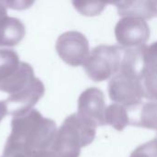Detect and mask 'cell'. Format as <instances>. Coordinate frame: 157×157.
Returning a JSON list of instances; mask_svg holds the SVG:
<instances>
[{"instance_id": "cell-12", "label": "cell", "mask_w": 157, "mask_h": 157, "mask_svg": "<svg viewBox=\"0 0 157 157\" xmlns=\"http://www.w3.org/2000/svg\"><path fill=\"white\" fill-rule=\"evenodd\" d=\"M105 123L118 132H122L128 125H131L128 108L119 103L110 104L105 111Z\"/></svg>"}, {"instance_id": "cell-11", "label": "cell", "mask_w": 157, "mask_h": 157, "mask_svg": "<svg viewBox=\"0 0 157 157\" xmlns=\"http://www.w3.org/2000/svg\"><path fill=\"white\" fill-rule=\"evenodd\" d=\"M21 63L15 51L10 49L0 50V91L18 72Z\"/></svg>"}, {"instance_id": "cell-3", "label": "cell", "mask_w": 157, "mask_h": 157, "mask_svg": "<svg viewBox=\"0 0 157 157\" xmlns=\"http://www.w3.org/2000/svg\"><path fill=\"white\" fill-rule=\"evenodd\" d=\"M97 126L78 113L68 116L57 131L51 150L57 157H79L81 149L93 143Z\"/></svg>"}, {"instance_id": "cell-13", "label": "cell", "mask_w": 157, "mask_h": 157, "mask_svg": "<svg viewBox=\"0 0 157 157\" xmlns=\"http://www.w3.org/2000/svg\"><path fill=\"white\" fill-rule=\"evenodd\" d=\"M72 3L76 11L86 17L98 16L107 6L100 0H72Z\"/></svg>"}, {"instance_id": "cell-5", "label": "cell", "mask_w": 157, "mask_h": 157, "mask_svg": "<svg viewBox=\"0 0 157 157\" xmlns=\"http://www.w3.org/2000/svg\"><path fill=\"white\" fill-rule=\"evenodd\" d=\"M114 33L119 46L125 50L145 45L149 40L151 31L145 19L139 17L126 16L118 21Z\"/></svg>"}, {"instance_id": "cell-14", "label": "cell", "mask_w": 157, "mask_h": 157, "mask_svg": "<svg viewBox=\"0 0 157 157\" xmlns=\"http://www.w3.org/2000/svg\"><path fill=\"white\" fill-rule=\"evenodd\" d=\"M130 157H157V138L138 146Z\"/></svg>"}, {"instance_id": "cell-2", "label": "cell", "mask_w": 157, "mask_h": 157, "mask_svg": "<svg viewBox=\"0 0 157 157\" xmlns=\"http://www.w3.org/2000/svg\"><path fill=\"white\" fill-rule=\"evenodd\" d=\"M11 128L6 144L27 151H40L51 148L57 132L55 122L52 120L43 118L40 112L35 109L14 115Z\"/></svg>"}, {"instance_id": "cell-7", "label": "cell", "mask_w": 157, "mask_h": 157, "mask_svg": "<svg viewBox=\"0 0 157 157\" xmlns=\"http://www.w3.org/2000/svg\"><path fill=\"white\" fill-rule=\"evenodd\" d=\"M77 113L93 122L97 127L104 126L106 99L105 95L98 87H89L83 91L78 98Z\"/></svg>"}, {"instance_id": "cell-9", "label": "cell", "mask_w": 157, "mask_h": 157, "mask_svg": "<svg viewBox=\"0 0 157 157\" xmlns=\"http://www.w3.org/2000/svg\"><path fill=\"white\" fill-rule=\"evenodd\" d=\"M25 34V26L18 18L6 16L0 19V47L17 45Z\"/></svg>"}, {"instance_id": "cell-19", "label": "cell", "mask_w": 157, "mask_h": 157, "mask_svg": "<svg viewBox=\"0 0 157 157\" xmlns=\"http://www.w3.org/2000/svg\"><path fill=\"white\" fill-rule=\"evenodd\" d=\"M7 16V11H6V8L4 5H2L0 3V19L4 17Z\"/></svg>"}, {"instance_id": "cell-15", "label": "cell", "mask_w": 157, "mask_h": 157, "mask_svg": "<svg viewBox=\"0 0 157 157\" xmlns=\"http://www.w3.org/2000/svg\"><path fill=\"white\" fill-rule=\"evenodd\" d=\"M0 3L6 7L15 10H25L31 7L35 0H0Z\"/></svg>"}, {"instance_id": "cell-20", "label": "cell", "mask_w": 157, "mask_h": 157, "mask_svg": "<svg viewBox=\"0 0 157 157\" xmlns=\"http://www.w3.org/2000/svg\"><path fill=\"white\" fill-rule=\"evenodd\" d=\"M155 137H156V138H157V134H156V136H155Z\"/></svg>"}, {"instance_id": "cell-17", "label": "cell", "mask_w": 157, "mask_h": 157, "mask_svg": "<svg viewBox=\"0 0 157 157\" xmlns=\"http://www.w3.org/2000/svg\"><path fill=\"white\" fill-rule=\"evenodd\" d=\"M29 157H57L54 153L51 150V148L49 149H45V150H40V151H34L32 152Z\"/></svg>"}, {"instance_id": "cell-16", "label": "cell", "mask_w": 157, "mask_h": 157, "mask_svg": "<svg viewBox=\"0 0 157 157\" xmlns=\"http://www.w3.org/2000/svg\"><path fill=\"white\" fill-rule=\"evenodd\" d=\"M103 4L107 5H113L117 7L118 13L120 16L123 17L127 11L132 6L134 0H100Z\"/></svg>"}, {"instance_id": "cell-18", "label": "cell", "mask_w": 157, "mask_h": 157, "mask_svg": "<svg viewBox=\"0 0 157 157\" xmlns=\"http://www.w3.org/2000/svg\"><path fill=\"white\" fill-rule=\"evenodd\" d=\"M7 114H8L7 106L6 104V101L2 100V101H0V122L5 118V116L7 115Z\"/></svg>"}, {"instance_id": "cell-6", "label": "cell", "mask_w": 157, "mask_h": 157, "mask_svg": "<svg viewBox=\"0 0 157 157\" xmlns=\"http://www.w3.org/2000/svg\"><path fill=\"white\" fill-rule=\"evenodd\" d=\"M55 49L59 57L73 67L83 65L90 53L86 37L76 30L66 31L60 35Z\"/></svg>"}, {"instance_id": "cell-1", "label": "cell", "mask_w": 157, "mask_h": 157, "mask_svg": "<svg viewBox=\"0 0 157 157\" xmlns=\"http://www.w3.org/2000/svg\"><path fill=\"white\" fill-rule=\"evenodd\" d=\"M146 45V44H145ZM122 49V58L119 71L110 78L108 91L109 98L128 109L142 104L144 92L142 84L144 46Z\"/></svg>"}, {"instance_id": "cell-10", "label": "cell", "mask_w": 157, "mask_h": 157, "mask_svg": "<svg viewBox=\"0 0 157 157\" xmlns=\"http://www.w3.org/2000/svg\"><path fill=\"white\" fill-rule=\"evenodd\" d=\"M131 125L157 131V101H150L128 109Z\"/></svg>"}, {"instance_id": "cell-8", "label": "cell", "mask_w": 157, "mask_h": 157, "mask_svg": "<svg viewBox=\"0 0 157 157\" xmlns=\"http://www.w3.org/2000/svg\"><path fill=\"white\" fill-rule=\"evenodd\" d=\"M141 77L144 98L157 101V41L144 46Z\"/></svg>"}, {"instance_id": "cell-4", "label": "cell", "mask_w": 157, "mask_h": 157, "mask_svg": "<svg viewBox=\"0 0 157 157\" xmlns=\"http://www.w3.org/2000/svg\"><path fill=\"white\" fill-rule=\"evenodd\" d=\"M121 58L122 48L120 46L100 44L92 50L83 67L92 81L103 82L119 71Z\"/></svg>"}]
</instances>
